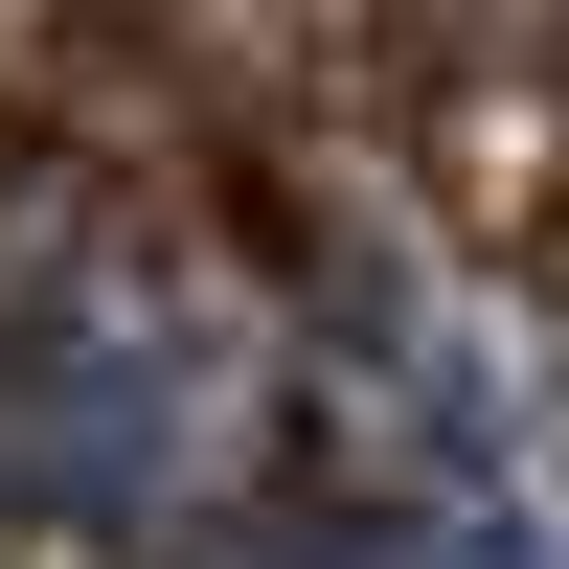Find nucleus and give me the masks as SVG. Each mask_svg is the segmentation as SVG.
Listing matches in <instances>:
<instances>
[{"instance_id": "1", "label": "nucleus", "mask_w": 569, "mask_h": 569, "mask_svg": "<svg viewBox=\"0 0 569 569\" xmlns=\"http://www.w3.org/2000/svg\"><path fill=\"white\" fill-rule=\"evenodd\" d=\"M297 456L365 569H569V342L456 251H342L297 319Z\"/></svg>"}, {"instance_id": "2", "label": "nucleus", "mask_w": 569, "mask_h": 569, "mask_svg": "<svg viewBox=\"0 0 569 569\" xmlns=\"http://www.w3.org/2000/svg\"><path fill=\"white\" fill-rule=\"evenodd\" d=\"M297 433V342L160 228H23L0 251V501L46 525H206Z\"/></svg>"}]
</instances>
